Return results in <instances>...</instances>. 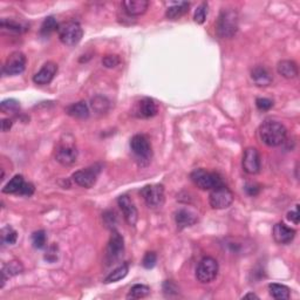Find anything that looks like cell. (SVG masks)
<instances>
[{
    "label": "cell",
    "mask_w": 300,
    "mask_h": 300,
    "mask_svg": "<svg viewBox=\"0 0 300 300\" xmlns=\"http://www.w3.org/2000/svg\"><path fill=\"white\" fill-rule=\"evenodd\" d=\"M287 130L278 121H265L259 128L260 140L267 147H278L286 139Z\"/></svg>",
    "instance_id": "1"
},
{
    "label": "cell",
    "mask_w": 300,
    "mask_h": 300,
    "mask_svg": "<svg viewBox=\"0 0 300 300\" xmlns=\"http://www.w3.org/2000/svg\"><path fill=\"white\" fill-rule=\"evenodd\" d=\"M78 148L74 137L67 134L61 137L55 148V160L65 167L73 165L78 160Z\"/></svg>",
    "instance_id": "2"
},
{
    "label": "cell",
    "mask_w": 300,
    "mask_h": 300,
    "mask_svg": "<svg viewBox=\"0 0 300 300\" xmlns=\"http://www.w3.org/2000/svg\"><path fill=\"white\" fill-rule=\"evenodd\" d=\"M238 13L232 9L223 10L216 23V33L222 39L234 37L238 31Z\"/></svg>",
    "instance_id": "3"
},
{
    "label": "cell",
    "mask_w": 300,
    "mask_h": 300,
    "mask_svg": "<svg viewBox=\"0 0 300 300\" xmlns=\"http://www.w3.org/2000/svg\"><path fill=\"white\" fill-rule=\"evenodd\" d=\"M191 181L195 186L202 190H212L215 188L225 186L223 177L217 172H211L205 169H196L191 172Z\"/></svg>",
    "instance_id": "4"
},
{
    "label": "cell",
    "mask_w": 300,
    "mask_h": 300,
    "mask_svg": "<svg viewBox=\"0 0 300 300\" xmlns=\"http://www.w3.org/2000/svg\"><path fill=\"white\" fill-rule=\"evenodd\" d=\"M57 34H59V39L64 45L72 47L78 45L81 41L82 37H84V30L78 21L71 20L59 25Z\"/></svg>",
    "instance_id": "5"
},
{
    "label": "cell",
    "mask_w": 300,
    "mask_h": 300,
    "mask_svg": "<svg viewBox=\"0 0 300 300\" xmlns=\"http://www.w3.org/2000/svg\"><path fill=\"white\" fill-rule=\"evenodd\" d=\"M218 262L212 257H204L198 263L196 269V279L201 284H209L218 276Z\"/></svg>",
    "instance_id": "6"
},
{
    "label": "cell",
    "mask_w": 300,
    "mask_h": 300,
    "mask_svg": "<svg viewBox=\"0 0 300 300\" xmlns=\"http://www.w3.org/2000/svg\"><path fill=\"white\" fill-rule=\"evenodd\" d=\"M124 254H125L124 237H122V234H120V232L113 230L106 249V257H104L107 265H113V264H115L117 260H120L122 258Z\"/></svg>",
    "instance_id": "7"
},
{
    "label": "cell",
    "mask_w": 300,
    "mask_h": 300,
    "mask_svg": "<svg viewBox=\"0 0 300 300\" xmlns=\"http://www.w3.org/2000/svg\"><path fill=\"white\" fill-rule=\"evenodd\" d=\"M101 170H102V165L100 163H95L93 165H89V167L81 169V170L75 171L73 175H72V179L74 181L78 186L82 188H86V189H89L92 188L94 184L96 183L97 177H99Z\"/></svg>",
    "instance_id": "8"
},
{
    "label": "cell",
    "mask_w": 300,
    "mask_h": 300,
    "mask_svg": "<svg viewBox=\"0 0 300 300\" xmlns=\"http://www.w3.org/2000/svg\"><path fill=\"white\" fill-rule=\"evenodd\" d=\"M144 202L151 209L162 208L164 204V187L162 184H150L141 190Z\"/></svg>",
    "instance_id": "9"
},
{
    "label": "cell",
    "mask_w": 300,
    "mask_h": 300,
    "mask_svg": "<svg viewBox=\"0 0 300 300\" xmlns=\"http://www.w3.org/2000/svg\"><path fill=\"white\" fill-rule=\"evenodd\" d=\"M209 202L214 209H226L229 208L233 202V194L229 188L225 186L215 188L211 190L210 196H209Z\"/></svg>",
    "instance_id": "10"
},
{
    "label": "cell",
    "mask_w": 300,
    "mask_h": 300,
    "mask_svg": "<svg viewBox=\"0 0 300 300\" xmlns=\"http://www.w3.org/2000/svg\"><path fill=\"white\" fill-rule=\"evenodd\" d=\"M130 148H132L134 155L141 161H149L151 158L153 150H151L150 141L146 135L137 134V135L133 136L130 140Z\"/></svg>",
    "instance_id": "11"
},
{
    "label": "cell",
    "mask_w": 300,
    "mask_h": 300,
    "mask_svg": "<svg viewBox=\"0 0 300 300\" xmlns=\"http://www.w3.org/2000/svg\"><path fill=\"white\" fill-rule=\"evenodd\" d=\"M26 56L21 52H13L7 57L3 72L6 75H19L26 68Z\"/></svg>",
    "instance_id": "12"
},
{
    "label": "cell",
    "mask_w": 300,
    "mask_h": 300,
    "mask_svg": "<svg viewBox=\"0 0 300 300\" xmlns=\"http://www.w3.org/2000/svg\"><path fill=\"white\" fill-rule=\"evenodd\" d=\"M262 168V158L259 151L254 147L248 148L243 156V169L249 175H256Z\"/></svg>",
    "instance_id": "13"
},
{
    "label": "cell",
    "mask_w": 300,
    "mask_h": 300,
    "mask_svg": "<svg viewBox=\"0 0 300 300\" xmlns=\"http://www.w3.org/2000/svg\"><path fill=\"white\" fill-rule=\"evenodd\" d=\"M117 203L128 225L135 226L137 220H139V212H137V209L132 198L127 196V195H122V196L118 197Z\"/></svg>",
    "instance_id": "14"
},
{
    "label": "cell",
    "mask_w": 300,
    "mask_h": 300,
    "mask_svg": "<svg viewBox=\"0 0 300 300\" xmlns=\"http://www.w3.org/2000/svg\"><path fill=\"white\" fill-rule=\"evenodd\" d=\"M158 111L156 102L149 97H143L137 101L133 108V114L139 118H150L155 116Z\"/></svg>",
    "instance_id": "15"
},
{
    "label": "cell",
    "mask_w": 300,
    "mask_h": 300,
    "mask_svg": "<svg viewBox=\"0 0 300 300\" xmlns=\"http://www.w3.org/2000/svg\"><path fill=\"white\" fill-rule=\"evenodd\" d=\"M273 238L278 244H290L295 237V231L284 223H277L273 226Z\"/></svg>",
    "instance_id": "16"
},
{
    "label": "cell",
    "mask_w": 300,
    "mask_h": 300,
    "mask_svg": "<svg viewBox=\"0 0 300 300\" xmlns=\"http://www.w3.org/2000/svg\"><path fill=\"white\" fill-rule=\"evenodd\" d=\"M57 65L54 63H47L42 66L40 71L33 77V82L37 85H48L56 75Z\"/></svg>",
    "instance_id": "17"
},
{
    "label": "cell",
    "mask_w": 300,
    "mask_h": 300,
    "mask_svg": "<svg viewBox=\"0 0 300 300\" xmlns=\"http://www.w3.org/2000/svg\"><path fill=\"white\" fill-rule=\"evenodd\" d=\"M122 5L125 7L126 13L129 16L137 17L142 16L147 12L148 7H149V2L148 0H126Z\"/></svg>",
    "instance_id": "18"
},
{
    "label": "cell",
    "mask_w": 300,
    "mask_h": 300,
    "mask_svg": "<svg viewBox=\"0 0 300 300\" xmlns=\"http://www.w3.org/2000/svg\"><path fill=\"white\" fill-rule=\"evenodd\" d=\"M197 216L187 209H179L175 212V222L179 230L194 225L195 223H197Z\"/></svg>",
    "instance_id": "19"
},
{
    "label": "cell",
    "mask_w": 300,
    "mask_h": 300,
    "mask_svg": "<svg viewBox=\"0 0 300 300\" xmlns=\"http://www.w3.org/2000/svg\"><path fill=\"white\" fill-rule=\"evenodd\" d=\"M251 78L255 84L259 87H267L272 82V75L263 66L255 67L251 72Z\"/></svg>",
    "instance_id": "20"
},
{
    "label": "cell",
    "mask_w": 300,
    "mask_h": 300,
    "mask_svg": "<svg viewBox=\"0 0 300 300\" xmlns=\"http://www.w3.org/2000/svg\"><path fill=\"white\" fill-rule=\"evenodd\" d=\"M277 71H278V73L281 75V77L285 79H288V80L297 78V75H298L297 64H295L294 61H291V60L280 61L277 66Z\"/></svg>",
    "instance_id": "21"
},
{
    "label": "cell",
    "mask_w": 300,
    "mask_h": 300,
    "mask_svg": "<svg viewBox=\"0 0 300 300\" xmlns=\"http://www.w3.org/2000/svg\"><path fill=\"white\" fill-rule=\"evenodd\" d=\"M190 4L187 2H179L172 4L170 7H168L167 12H165V17L170 20H177L181 17H183L188 11H189Z\"/></svg>",
    "instance_id": "22"
},
{
    "label": "cell",
    "mask_w": 300,
    "mask_h": 300,
    "mask_svg": "<svg viewBox=\"0 0 300 300\" xmlns=\"http://www.w3.org/2000/svg\"><path fill=\"white\" fill-rule=\"evenodd\" d=\"M23 271V265H21L20 262H17V260H13V262H10L9 264H6V265H4L2 271V287H4V284H5V281L9 279L10 277L17 276V274L21 273Z\"/></svg>",
    "instance_id": "23"
},
{
    "label": "cell",
    "mask_w": 300,
    "mask_h": 300,
    "mask_svg": "<svg viewBox=\"0 0 300 300\" xmlns=\"http://www.w3.org/2000/svg\"><path fill=\"white\" fill-rule=\"evenodd\" d=\"M66 113L72 117L87 118L89 116V108L85 101L73 103L66 108Z\"/></svg>",
    "instance_id": "24"
},
{
    "label": "cell",
    "mask_w": 300,
    "mask_h": 300,
    "mask_svg": "<svg viewBox=\"0 0 300 300\" xmlns=\"http://www.w3.org/2000/svg\"><path fill=\"white\" fill-rule=\"evenodd\" d=\"M269 292L271 297L277 300H286V299H290L291 297L290 288L281 284H276V283L270 284Z\"/></svg>",
    "instance_id": "25"
},
{
    "label": "cell",
    "mask_w": 300,
    "mask_h": 300,
    "mask_svg": "<svg viewBox=\"0 0 300 300\" xmlns=\"http://www.w3.org/2000/svg\"><path fill=\"white\" fill-rule=\"evenodd\" d=\"M129 272V265L127 263L122 264L118 267H116L113 272H110L104 279V283L106 284H110V283H116L118 280H122L124 278H126Z\"/></svg>",
    "instance_id": "26"
},
{
    "label": "cell",
    "mask_w": 300,
    "mask_h": 300,
    "mask_svg": "<svg viewBox=\"0 0 300 300\" xmlns=\"http://www.w3.org/2000/svg\"><path fill=\"white\" fill-rule=\"evenodd\" d=\"M25 184L23 175H16L12 179H10V182L3 188L4 194H19L20 190L23 189Z\"/></svg>",
    "instance_id": "27"
},
{
    "label": "cell",
    "mask_w": 300,
    "mask_h": 300,
    "mask_svg": "<svg viewBox=\"0 0 300 300\" xmlns=\"http://www.w3.org/2000/svg\"><path fill=\"white\" fill-rule=\"evenodd\" d=\"M0 238H2V244L4 247H5V245H13L16 244V242L18 239V232L13 229L12 226L6 225L2 229Z\"/></svg>",
    "instance_id": "28"
},
{
    "label": "cell",
    "mask_w": 300,
    "mask_h": 300,
    "mask_svg": "<svg viewBox=\"0 0 300 300\" xmlns=\"http://www.w3.org/2000/svg\"><path fill=\"white\" fill-rule=\"evenodd\" d=\"M150 294V287L147 285L136 284L130 288L129 293L127 294V299H141L146 298L147 295Z\"/></svg>",
    "instance_id": "29"
},
{
    "label": "cell",
    "mask_w": 300,
    "mask_h": 300,
    "mask_svg": "<svg viewBox=\"0 0 300 300\" xmlns=\"http://www.w3.org/2000/svg\"><path fill=\"white\" fill-rule=\"evenodd\" d=\"M90 106H92L93 110L96 111L97 114H104L108 109H109V101H108L107 97L99 95L94 97L92 100V103H90Z\"/></svg>",
    "instance_id": "30"
},
{
    "label": "cell",
    "mask_w": 300,
    "mask_h": 300,
    "mask_svg": "<svg viewBox=\"0 0 300 300\" xmlns=\"http://www.w3.org/2000/svg\"><path fill=\"white\" fill-rule=\"evenodd\" d=\"M57 28H59V25H57L55 18L47 17L41 25L40 33L42 35H49L50 33H53L54 31H57Z\"/></svg>",
    "instance_id": "31"
},
{
    "label": "cell",
    "mask_w": 300,
    "mask_h": 300,
    "mask_svg": "<svg viewBox=\"0 0 300 300\" xmlns=\"http://www.w3.org/2000/svg\"><path fill=\"white\" fill-rule=\"evenodd\" d=\"M0 108H2V110L4 111V113L14 114L20 109V104L17 100L7 99L5 101H3L2 104H0Z\"/></svg>",
    "instance_id": "32"
},
{
    "label": "cell",
    "mask_w": 300,
    "mask_h": 300,
    "mask_svg": "<svg viewBox=\"0 0 300 300\" xmlns=\"http://www.w3.org/2000/svg\"><path fill=\"white\" fill-rule=\"evenodd\" d=\"M32 243H33V247L35 249L45 248V245L47 243V236L45 231L40 230L32 234Z\"/></svg>",
    "instance_id": "33"
},
{
    "label": "cell",
    "mask_w": 300,
    "mask_h": 300,
    "mask_svg": "<svg viewBox=\"0 0 300 300\" xmlns=\"http://www.w3.org/2000/svg\"><path fill=\"white\" fill-rule=\"evenodd\" d=\"M207 10H208V4H201L200 6L197 7L196 11H195V16H194V20L195 23L197 24H204L205 19H207Z\"/></svg>",
    "instance_id": "34"
},
{
    "label": "cell",
    "mask_w": 300,
    "mask_h": 300,
    "mask_svg": "<svg viewBox=\"0 0 300 300\" xmlns=\"http://www.w3.org/2000/svg\"><path fill=\"white\" fill-rule=\"evenodd\" d=\"M156 262H157V256L155 252H147L146 255H144L143 260H142V265L146 267V269H153V267L156 265Z\"/></svg>",
    "instance_id": "35"
},
{
    "label": "cell",
    "mask_w": 300,
    "mask_h": 300,
    "mask_svg": "<svg viewBox=\"0 0 300 300\" xmlns=\"http://www.w3.org/2000/svg\"><path fill=\"white\" fill-rule=\"evenodd\" d=\"M120 63H121V60L117 55H106L102 59L103 66L107 68H115L120 65Z\"/></svg>",
    "instance_id": "36"
},
{
    "label": "cell",
    "mask_w": 300,
    "mask_h": 300,
    "mask_svg": "<svg viewBox=\"0 0 300 300\" xmlns=\"http://www.w3.org/2000/svg\"><path fill=\"white\" fill-rule=\"evenodd\" d=\"M256 106L259 110H269L273 107V101L266 99V97H259L256 100Z\"/></svg>",
    "instance_id": "37"
},
{
    "label": "cell",
    "mask_w": 300,
    "mask_h": 300,
    "mask_svg": "<svg viewBox=\"0 0 300 300\" xmlns=\"http://www.w3.org/2000/svg\"><path fill=\"white\" fill-rule=\"evenodd\" d=\"M45 259L49 263H54L57 259V247L56 245H52L47 249L46 255H45Z\"/></svg>",
    "instance_id": "38"
},
{
    "label": "cell",
    "mask_w": 300,
    "mask_h": 300,
    "mask_svg": "<svg viewBox=\"0 0 300 300\" xmlns=\"http://www.w3.org/2000/svg\"><path fill=\"white\" fill-rule=\"evenodd\" d=\"M299 205H295V209L294 210H291L290 212L287 214V219L292 222L295 225H298L299 224Z\"/></svg>",
    "instance_id": "39"
},
{
    "label": "cell",
    "mask_w": 300,
    "mask_h": 300,
    "mask_svg": "<svg viewBox=\"0 0 300 300\" xmlns=\"http://www.w3.org/2000/svg\"><path fill=\"white\" fill-rule=\"evenodd\" d=\"M33 193H34V186H33V184L25 182L23 189L20 190L19 195H23V196L30 197V196H32V195H33Z\"/></svg>",
    "instance_id": "40"
},
{
    "label": "cell",
    "mask_w": 300,
    "mask_h": 300,
    "mask_svg": "<svg viewBox=\"0 0 300 300\" xmlns=\"http://www.w3.org/2000/svg\"><path fill=\"white\" fill-rule=\"evenodd\" d=\"M245 191H247L249 196H256L259 193V187L257 184L254 183H249L245 186Z\"/></svg>",
    "instance_id": "41"
},
{
    "label": "cell",
    "mask_w": 300,
    "mask_h": 300,
    "mask_svg": "<svg viewBox=\"0 0 300 300\" xmlns=\"http://www.w3.org/2000/svg\"><path fill=\"white\" fill-rule=\"evenodd\" d=\"M12 125H13L12 120H10V118H4L2 121V130L4 133L9 132V130L12 128Z\"/></svg>",
    "instance_id": "42"
},
{
    "label": "cell",
    "mask_w": 300,
    "mask_h": 300,
    "mask_svg": "<svg viewBox=\"0 0 300 300\" xmlns=\"http://www.w3.org/2000/svg\"><path fill=\"white\" fill-rule=\"evenodd\" d=\"M243 299H259V297L255 293H248V294L244 295Z\"/></svg>",
    "instance_id": "43"
}]
</instances>
